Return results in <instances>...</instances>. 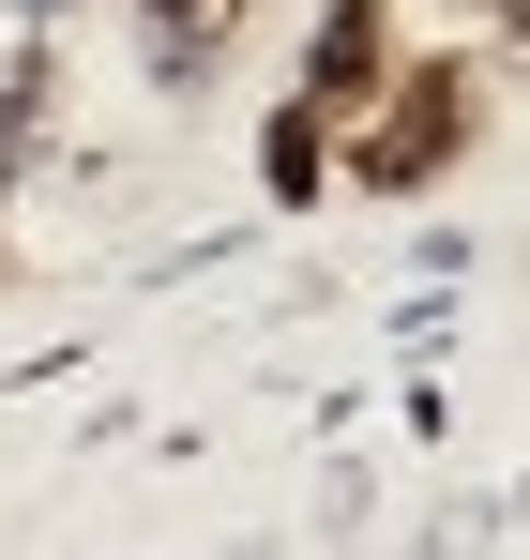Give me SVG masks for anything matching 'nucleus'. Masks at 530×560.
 I'll return each instance as SVG.
<instances>
[{
  "label": "nucleus",
  "instance_id": "1",
  "mask_svg": "<svg viewBox=\"0 0 530 560\" xmlns=\"http://www.w3.org/2000/svg\"><path fill=\"white\" fill-rule=\"evenodd\" d=\"M470 137H485V61H470V46H425V61H394V92L349 121V183L364 197H425Z\"/></svg>",
  "mask_w": 530,
  "mask_h": 560
},
{
  "label": "nucleus",
  "instance_id": "2",
  "mask_svg": "<svg viewBox=\"0 0 530 560\" xmlns=\"http://www.w3.org/2000/svg\"><path fill=\"white\" fill-rule=\"evenodd\" d=\"M394 0H319V31H303V92L334 106V121H364V106L394 92Z\"/></svg>",
  "mask_w": 530,
  "mask_h": 560
},
{
  "label": "nucleus",
  "instance_id": "3",
  "mask_svg": "<svg viewBox=\"0 0 530 560\" xmlns=\"http://www.w3.org/2000/svg\"><path fill=\"white\" fill-rule=\"evenodd\" d=\"M334 137H349L334 106H319V92H288V106H273V137H258V183L288 197V212H319V197H334Z\"/></svg>",
  "mask_w": 530,
  "mask_h": 560
},
{
  "label": "nucleus",
  "instance_id": "4",
  "mask_svg": "<svg viewBox=\"0 0 530 560\" xmlns=\"http://www.w3.org/2000/svg\"><path fill=\"white\" fill-rule=\"evenodd\" d=\"M137 15L168 31V61H182V77H197V61H228V31H243L258 0H137Z\"/></svg>",
  "mask_w": 530,
  "mask_h": 560
}]
</instances>
